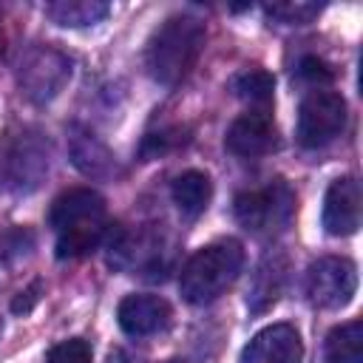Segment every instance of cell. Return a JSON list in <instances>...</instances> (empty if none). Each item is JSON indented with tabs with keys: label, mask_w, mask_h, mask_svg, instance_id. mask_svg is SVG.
<instances>
[{
	"label": "cell",
	"mask_w": 363,
	"mask_h": 363,
	"mask_svg": "<svg viewBox=\"0 0 363 363\" xmlns=\"http://www.w3.org/2000/svg\"><path fill=\"white\" fill-rule=\"evenodd\" d=\"M326 363H363V320H346L326 335Z\"/></svg>",
	"instance_id": "cell-15"
},
{
	"label": "cell",
	"mask_w": 363,
	"mask_h": 363,
	"mask_svg": "<svg viewBox=\"0 0 363 363\" xmlns=\"http://www.w3.org/2000/svg\"><path fill=\"white\" fill-rule=\"evenodd\" d=\"M244 269V247L235 238L213 241L196 250L179 272L182 298L193 306L213 303L221 298Z\"/></svg>",
	"instance_id": "cell-3"
},
{
	"label": "cell",
	"mask_w": 363,
	"mask_h": 363,
	"mask_svg": "<svg viewBox=\"0 0 363 363\" xmlns=\"http://www.w3.org/2000/svg\"><path fill=\"white\" fill-rule=\"evenodd\" d=\"M108 11H111V6L102 0H57V3L45 6V17L57 26H68V28L94 26V23L105 20Z\"/></svg>",
	"instance_id": "cell-16"
},
{
	"label": "cell",
	"mask_w": 363,
	"mask_h": 363,
	"mask_svg": "<svg viewBox=\"0 0 363 363\" xmlns=\"http://www.w3.org/2000/svg\"><path fill=\"white\" fill-rule=\"evenodd\" d=\"M48 224L57 233V258H82L94 252L108 233L105 199L91 187H74L54 199Z\"/></svg>",
	"instance_id": "cell-1"
},
{
	"label": "cell",
	"mask_w": 363,
	"mask_h": 363,
	"mask_svg": "<svg viewBox=\"0 0 363 363\" xmlns=\"http://www.w3.org/2000/svg\"><path fill=\"white\" fill-rule=\"evenodd\" d=\"M264 11L272 20H281L286 26H303V23H312L323 11V6L320 3H272Z\"/></svg>",
	"instance_id": "cell-19"
},
{
	"label": "cell",
	"mask_w": 363,
	"mask_h": 363,
	"mask_svg": "<svg viewBox=\"0 0 363 363\" xmlns=\"http://www.w3.org/2000/svg\"><path fill=\"white\" fill-rule=\"evenodd\" d=\"M31 247H34V235H31L26 227H14V230H9V233L0 238V261L20 258V255L31 252Z\"/></svg>",
	"instance_id": "cell-23"
},
{
	"label": "cell",
	"mask_w": 363,
	"mask_h": 363,
	"mask_svg": "<svg viewBox=\"0 0 363 363\" xmlns=\"http://www.w3.org/2000/svg\"><path fill=\"white\" fill-rule=\"evenodd\" d=\"M173 204L187 216V218H196L204 213V207L210 204V196H213V182L207 173L201 170H187L182 173L176 182H173Z\"/></svg>",
	"instance_id": "cell-14"
},
{
	"label": "cell",
	"mask_w": 363,
	"mask_h": 363,
	"mask_svg": "<svg viewBox=\"0 0 363 363\" xmlns=\"http://www.w3.org/2000/svg\"><path fill=\"white\" fill-rule=\"evenodd\" d=\"M298 79L306 82L309 88L320 91L323 85H329V82L335 79V71H332V65H329L326 60L309 54V57H303V60L298 62Z\"/></svg>",
	"instance_id": "cell-21"
},
{
	"label": "cell",
	"mask_w": 363,
	"mask_h": 363,
	"mask_svg": "<svg viewBox=\"0 0 363 363\" xmlns=\"http://www.w3.org/2000/svg\"><path fill=\"white\" fill-rule=\"evenodd\" d=\"M51 167V142L40 128L11 125L0 136V190L11 196L34 193Z\"/></svg>",
	"instance_id": "cell-4"
},
{
	"label": "cell",
	"mask_w": 363,
	"mask_h": 363,
	"mask_svg": "<svg viewBox=\"0 0 363 363\" xmlns=\"http://www.w3.org/2000/svg\"><path fill=\"white\" fill-rule=\"evenodd\" d=\"M281 284H284V264L278 258H267L258 272H255V281H252V289L247 295V303L252 312H264L269 303H275L278 292H281Z\"/></svg>",
	"instance_id": "cell-18"
},
{
	"label": "cell",
	"mask_w": 363,
	"mask_h": 363,
	"mask_svg": "<svg viewBox=\"0 0 363 363\" xmlns=\"http://www.w3.org/2000/svg\"><path fill=\"white\" fill-rule=\"evenodd\" d=\"M68 77H71V60L54 45H31L17 68L20 91L37 105L51 102L62 91Z\"/></svg>",
	"instance_id": "cell-7"
},
{
	"label": "cell",
	"mask_w": 363,
	"mask_h": 363,
	"mask_svg": "<svg viewBox=\"0 0 363 363\" xmlns=\"http://www.w3.org/2000/svg\"><path fill=\"white\" fill-rule=\"evenodd\" d=\"M301 360H303V340L298 329L289 323H272L244 346L238 363H301Z\"/></svg>",
	"instance_id": "cell-11"
},
{
	"label": "cell",
	"mask_w": 363,
	"mask_h": 363,
	"mask_svg": "<svg viewBox=\"0 0 363 363\" xmlns=\"http://www.w3.org/2000/svg\"><path fill=\"white\" fill-rule=\"evenodd\" d=\"M187 142L184 130L182 128H167V130H159V133H147L145 142H142V159H156V156H164L176 147H182Z\"/></svg>",
	"instance_id": "cell-20"
},
{
	"label": "cell",
	"mask_w": 363,
	"mask_h": 363,
	"mask_svg": "<svg viewBox=\"0 0 363 363\" xmlns=\"http://www.w3.org/2000/svg\"><path fill=\"white\" fill-rule=\"evenodd\" d=\"M349 111H346V99L337 91H309L301 99L298 108V128L295 136L301 142V147L306 150H318L326 147L329 142H335L343 128H346Z\"/></svg>",
	"instance_id": "cell-6"
},
{
	"label": "cell",
	"mask_w": 363,
	"mask_h": 363,
	"mask_svg": "<svg viewBox=\"0 0 363 363\" xmlns=\"http://www.w3.org/2000/svg\"><path fill=\"white\" fill-rule=\"evenodd\" d=\"M235 218L244 230L261 238L281 235L295 218V190L284 179H269L264 187L235 196Z\"/></svg>",
	"instance_id": "cell-5"
},
{
	"label": "cell",
	"mask_w": 363,
	"mask_h": 363,
	"mask_svg": "<svg viewBox=\"0 0 363 363\" xmlns=\"http://www.w3.org/2000/svg\"><path fill=\"white\" fill-rule=\"evenodd\" d=\"M48 363H94L91 346H88L82 337L62 340V343H57V346L48 352Z\"/></svg>",
	"instance_id": "cell-22"
},
{
	"label": "cell",
	"mask_w": 363,
	"mask_h": 363,
	"mask_svg": "<svg viewBox=\"0 0 363 363\" xmlns=\"http://www.w3.org/2000/svg\"><path fill=\"white\" fill-rule=\"evenodd\" d=\"M360 227V182L354 176H340L329 184L323 199V230L329 235L346 238Z\"/></svg>",
	"instance_id": "cell-10"
},
{
	"label": "cell",
	"mask_w": 363,
	"mask_h": 363,
	"mask_svg": "<svg viewBox=\"0 0 363 363\" xmlns=\"http://www.w3.org/2000/svg\"><path fill=\"white\" fill-rule=\"evenodd\" d=\"M272 91H275V77L264 68H247L233 77V94L250 102L252 108H269Z\"/></svg>",
	"instance_id": "cell-17"
},
{
	"label": "cell",
	"mask_w": 363,
	"mask_h": 363,
	"mask_svg": "<svg viewBox=\"0 0 363 363\" xmlns=\"http://www.w3.org/2000/svg\"><path fill=\"white\" fill-rule=\"evenodd\" d=\"M0 332H3V320H0Z\"/></svg>",
	"instance_id": "cell-26"
},
{
	"label": "cell",
	"mask_w": 363,
	"mask_h": 363,
	"mask_svg": "<svg viewBox=\"0 0 363 363\" xmlns=\"http://www.w3.org/2000/svg\"><path fill=\"white\" fill-rule=\"evenodd\" d=\"M204 40H207V28L199 17L190 14L167 17L147 40V51H145L147 74L164 88L179 85L193 71L204 48Z\"/></svg>",
	"instance_id": "cell-2"
},
{
	"label": "cell",
	"mask_w": 363,
	"mask_h": 363,
	"mask_svg": "<svg viewBox=\"0 0 363 363\" xmlns=\"http://www.w3.org/2000/svg\"><path fill=\"white\" fill-rule=\"evenodd\" d=\"M224 147L241 159H258L278 147V128L269 108H250L227 128Z\"/></svg>",
	"instance_id": "cell-9"
},
{
	"label": "cell",
	"mask_w": 363,
	"mask_h": 363,
	"mask_svg": "<svg viewBox=\"0 0 363 363\" xmlns=\"http://www.w3.org/2000/svg\"><path fill=\"white\" fill-rule=\"evenodd\" d=\"M164 363H184V360H164Z\"/></svg>",
	"instance_id": "cell-25"
},
{
	"label": "cell",
	"mask_w": 363,
	"mask_h": 363,
	"mask_svg": "<svg viewBox=\"0 0 363 363\" xmlns=\"http://www.w3.org/2000/svg\"><path fill=\"white\" fill-rule=\"evenodd\" d=\"M40 295H43V281H31V286H26V289L11 301V312H14V315H28V312L37 306Z\"/></svg>",
	"instance_id": "cell-24"
},
{
	"label": "cell",
	"mask_w": 363,
	"mask_h": 363,
	"mask_svg": "<svg viewBox=\"0 0 363 363\" xmlns=\"http://www.w3.org/2000/svg\"><path fill=\"white\" fill-rule=\"evenodd\" d=\"M170 318H173L170 303L164 298L147 295V292H133V295L122 298V303L116 309V320H119L122 332L130 337H147V335L164 332Z\"/></svg>",
	"instance_id": "cell-12"
},
{
	"label": "cell",
	"mask_w": 363,
	"mask_h": 363,
	"mask_svg": "<svg viewBox=\"0 0 363 363\" xmlns=\"http://www.w3.org/2000/svg\"><path fill=\"white\" fill-rule=\"evenodd\" d=\"M71 159L85 176H94V179H108L116 170L113 153L85 128L71 130Z\"/></svg>",
	"instance_id": "cell-13"
},
{
	"label": "cell",
	"mask_w": 363,
	"mask_h": 363,
	"mask_svg": "<svg viewBox=\"0 0 363 363\" xmlns=\"http://www.w3.org/2000/svg\"><path fill=\"white\" fill-rule=\"evenodd\" d=\"M357 292V267L340 255H323L306 269V295L320 309H340Z\"/></svg>",
	"instance_id": "cell-8"
}]
</instances>
